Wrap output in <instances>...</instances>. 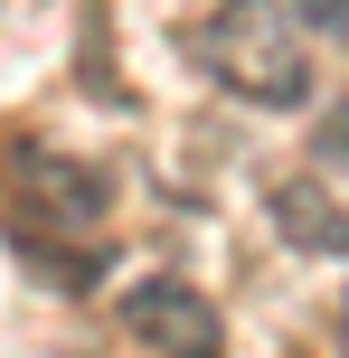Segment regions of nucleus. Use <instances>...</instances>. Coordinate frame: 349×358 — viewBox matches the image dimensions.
Instances as JSON below:
<instances>
[{"label": "nucleus", "mask_w": 349, "mask_h": 358, "mask_svg": "<svg viewBox=\"0 0 349 358\" xmlns=\"http://www.w3.org/2000/svg\"><path fill=\"white\" fill-rule=\"evenodd\" d=\"M321 170L349 189V104H331V123H321Z\"/></svg>", "instance_id": "39448f33"}, {"label": "nucleus", "mask_w": 349, "mask_h": 358, "mask_svg": "<svg viewBox=\"0 0 349 358\" xmlns=\"http://www.w3.org/2000/svg\"><path fill=\"white\" fill-rule=\"evenodd\" d=\"M189 57L208 66V85H227L255 113H302L312 104V29L293 0H218L189 38Z\"/></svg>", "instance_id": "f257e3e1"}, {"label": "nucleus", "mask_w": 349, "mask_h": 358, "mask_svg": "<svg viewBox=\"0 0 349 358\" xmlns=\"http://www.w3.org/2000/svg\"><path fill=\"white\" fill-rule=\"evenodd\" d=\"M264 217L293 255H321V264H349V189L312 170H274L264 179Z\"/></svg>", "instance_id": "20e7f679"}, {"label": "nucleus", "mask_w": 349, "mask_h": 358, "mask_svg": "<svg viewBox=\"0 0 349 358\" xmlns=\"http://www.w3.org/2000/svg\"><path fill=\"white\" fill-rule=\"evenodd\" d=\"M331 349L349 358V292H340V311H331Z\"/></svg>", "instance_id": "0eeeda50"}, {"label": "nucleus", "mask_w": 349, "mask_h": 358, "mask_svg": "<svg viewBox=\"0 0 349 358\" xmlns=\"http://www.w3.org/2000/svg\"><path fill=\"white\" fill-rule=\"evenodd\" d=\"M302 10V29H331V38H349V0H293Z\"/></svg>", "instance_id": "423d86ee"}, {"label": "nucleus", "mask_w": 349, "mask_h": 358, "mask_svg": "<svg viewBox=\"0 0 349 358\" xmlns=\"http://www.w3.org/2000/svg\"><path fill=\"white\" fill-rule=\"evenodd\" d=\"M113 321H123L142 349H161V358H227L218 302H208L199 283H180V273H142V283L123 292V311H113Z\"/></svg>", "instance_id": "7ed1b4c3"}, {"label": "nucleus", "mask_w": 349, "mask_h": 358, "mask_svg": "<svg viewBox=\"0 0 349 358\" xmlns=\"http://www.w3.org/2000/svg\"><path fill=\"white\" fill-rule=\"evenodd\" d=\"M10 217H19V245H104L113 170L76 161L57 142H29V151H10Z\"/></svg>", "instance_id": "f03ea898"}]
</instances>
